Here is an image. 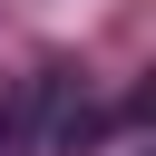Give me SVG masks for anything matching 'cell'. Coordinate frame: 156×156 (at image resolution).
<instances>
[{
	"mask_svg": "<svg viewBox=\"0 0 156 156\" xmlns=\"http://www.w3.org/2000/svg\"><path fill=\"white\" fill-rule=\"evenodd\" d=\"M98 98H88V78H29V156H78V146H98Z\"/></svg>",
	"mask_w": 156,
	"mask_h": 156,
	"instance_id": "6da1fadb",
	"label": "cell"
},
{
	"mask_svg": "<svg viewBox=\"0 0 156 156\" xmlns=\"http://www.w3.org/2000/svg\"><path fill=\"white\" fill-rule=\"evenodd\" d=\"M0 156H29V78H0Z\"/></svg>",
	"mask_w": 156,
	"mask_h": 156,
	"instance_id": "7a4b0ae2",
	"label": "cell"
}]
</instances>
